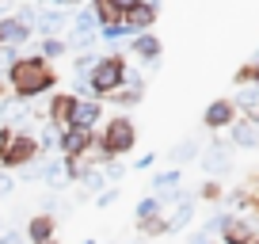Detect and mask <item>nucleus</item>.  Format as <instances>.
Returning <instances> with one entry per match:
<instances>
[{"label": "nucleus", "instance_id": "obj_1", "mask_svg": "<svg viewBox=\"0 0 259 244\" xmlns=\"http://www.w3.org/2000/svg\"><path fill=\"white\" fill-rule=\"evenodd\" d=\"M4 84H8V92H12L16 99L31 103V99L50 96V92H54L57 73H54V65H50L46 57L31 54V57H16V61L4 69Z\"/></svg>", "mask_w": 259, "mask_h": 244}, {"label": "nucleus", "instance_id": "obj_2", "mask_svg": "<svg viewBox=\"0 0 259 244\" xmlns=\"http://www.w3.org/2000/svg\"><path fill=\"white\" fill-rule=\"evenodd\" d=\"M134 145H138V122L130 118V114H111V118H103V126H99L96 134V149L103 160H118V156L134 153Z\"/></svg>", "mask_w": 259, "mask_h": 244}, {"label": "nucleus", "instance_id": "obj_3", "mask_svg": "<svg viewBox=\"0 0 259 244\" xmlns=\"http://www.w3.org/2000/svg\"><path fill=\"white\" fill-rule=\"evenodd\" d=\"M126 73H130V65H126V57H122V54L99 57L96 69L88 73V84H92V92H96V99H111L114 92L126 84Z\"/></svg>", "mask_w": 259, "mask_h": 244}, {"label": "nucleus", "instance_id": "obj_4", "mask_svg": "<svg viewBox=\"0 0 259 244\" xmlns=\"http://www.w3.org/2000/svg\"><path fill=\"white\" fill-rule=\"evenodd\" d=\"M34 156H42L38 138L27 130H12V141L0 149V172H19L23 164H31Z\"/></svg>", "mask_w": 259, "mask_h": 244}, {"label": "nucleus", "instance_id": "obj_5", "mask_svg": "<svg viewBox=\"0 0 259 244\" xmlns=\"http://www.w3.org/2000/svg\"><path fill=\"white\" fill-rule=\"evenodd\" d=\"M96 38H99V23H96V16H92V8L84 4V8L73 16V23H69V38H65V46H73L76 54H80V50L96 46Z\"/></svg>", "mask_w": 259, "mask_h": 244}, {"label": "nucleus", "instance_id": "obj_6", "mask_svg": "<svg viewBox=\"0 0 259 244\" xmlns=\"http://www.w3.org/2000/svg\"><path fill=\"white\" fill-rule=\"evenodd\" d=\"M73 114H76V96L73 92H54V96H50V111H46L50 126L69 130V126H73Z\"/></svg>", "mask_w": 259, "mask_h": 244}, {"label": "nucleus", "instance_id": "obj_7", "mask_svg": "<svg viewBox=\"0 0 259 244\" xmlns=\"http://www.w3.org/2000/svg\"><path fill=\"white\" fill-rule=\"evenodd\" d=\"M23 240L27 244H50L57 240V214H31L23 225Z\"/></svg>", "mask_w": 259, "mask_h": 244}, {"label": "nucleus", "instance_id": "obj_8", "mask_svg": "<svg viewBox=\"0 0 259 244\" xmlns=\"http://www.w3.org/2000/svg\"><path fill=\"white\" fill-rule=\"evenodd\" d=\"M156 16H160V0H141L138 8L122 12V23L130 27V34H141V31H149V27L156 23Z\"/></svg>", "mask_w": 259, "mask_h": 244}, {"label": "nucleus", "instance_id": "obj_9", "mask_svg": "<svg viewBox=\"0 0 259 244\" xmlns=\"http://www.w3.org/2000/svg\"><path fill=\"white\" fill-rule=\"evenodd\" d=\"M130 54L141 57V61H149V65H160V54H164V42L156 38L153 31H141V34H130Z\"/></svg>", "mask_w": 259, "mask_h": 244}, {"label": "nucleus", "instance_id": "obj_10", "mask_svg": "<svg viewBox=\"0 0 259 244\" xmlns=\"http://www.w3.org/2000/svg\"><path fill=\"white\" fill-rule=\"evenodd\" d=\"M92 145H96V134L76 130V126L61 130V138H57V149H61V156H84V153H92Z\"/></svg>", "mask_w": 259, "mask_h": 244}, {"label": "nucleus", "instance_id": "obj_11", "mask_svg": "<svg viewBox=\"0 0 259 244\" xmlns=\"http://www.w3.org/2000/svg\"><path fill=\"white\" fill-rule=\"evenodd\" d=\"M73 126H76V130H88V134H96L99 126H103V99H76Z\"/></svg>", "mask_w": 259, "mask_h": 244}, {"label": "nucleus", "instance_id": "obj_12", "mask_svg": "<svg viewBox=\"0 0 259 244\" xmlns=\"http://www.w3.org/2000/svg\"><path fill=\"white\" fill-rule=\"evenodd\" d=\"M73 23V16L69 12H61V8H54V12H38V19H34V31L42 34V38H61V31Z\"/></svg>", "mask_w": 259, "mask_h": 244}, {"label": "nucleus", "instance_id": "obj_13", "mask_svg": "<svg viewBox=\"0 0 259 244\" xmlns=\"http://www.w3.org/2000/svg\"><path fill=\"white\" fill-rule=\"evenodd\" d=\"M202 122L210 126V130H225V126H233V122H236V107H233V99H213V103L206 107Z\"/></svg>", "mask_w": 259, "mask_h": 244}, {"label": "nucleus", "instance_id": "obj_14", "mask_svg": "<svg viewBox=\"0 0 259 244\" xmlns=\"http://www.w3.org/2000/svg\"><path fill=\"white\" fill-rule=\"evenodd\" d=\"M31 27H27V23H19V19H16V12H12V16H4V19H0V46H23V42L27 38H31Z\"/></svg>", "mask_w": 259, "mask_h": 244}, {"label": "nucleus", "instance_id": "obj_15", "mask_svg": "<svg viewBox=\"0 0 259 244\" xmlns=\"http://www.w3.org/2000/svg\"><path fill=\"white\" fill-rule=\"evenodd\" d=\"M141 99H145V80H141V76H130V73H126V84H122V88L111 96V103H122V107H138Z\"/></svg>", "mask_w": 259, "mask_h": 244}, {"label": "nucleus", "instance_id": "obj_16", "mask_svg": "<svg viewBox=\"0 0 259 244\" xmlns=\"http://www.w3.org/2000/svg\"><path fill=\"white\" fill-rule=\"evenodd\" d=\"M153 195L160 198V202H168V198H179V168L156 172V176H153Z\"/></svg>", "mask_w": 259, "mask_h": 244}, {"label": "nucleus", "instance_id": "obj_17", "mask_svg": "<svg viewBox=\"0 0 259 244\" xmlns=\"http://www.w3.org/2000/svg\"><path fill=\"white\" fill-rule=\"evenodd\" d=\"M221 240H225V244H251V225H248L244 218H229V214H225Z\"/></svg>", "mask_w": 259, "mask_h": 244}, {"label": "nucleus", "instance_id": "obj_18", "mask_svg": "<svg viewBox=\"0 0 259 244\" xmlns=\"http://www.w3.org/2000/svg\"><path fill=\"white\" fill-rule=\"evenodd\" d=\"M229 164H233V156H229L225 145H210L202 153V168L210 172V176H221V172H229Z\"/></svg>", "mask_w": 259, "mask_h": 244}, {"label": "nucleus", "instance_id": "obj_19", "mask_svg": "<svg viewBox=\"0 0 259 244\" xmlns=\"http://www.w3.org/2000/svg\"><path fill=\"white\" fill-rule=\"evenodd\" d=\"M233 145H240V149H255V145H259V122H251V118L233 122Z\"/></svg>", "mask_w": 259, "mask_h": 244}, {"label": "nucleus", "instance_id": "obj_20", "mask_svg": "<svg viewBox=\"0 0 259 244\" xmlns=\"http://www.w3.org/2000/svg\"><path fill=\"white\" fill-rule=\"evenodd\" d=\"M76 183H80V191H84V195H99V191L107 187V176H103V168L88 164V168L80 172V179H76Z\"/></svg>", "mask_w": 259, "mask_h": 244}, {"label": "nucleus", "instance_id": "obj_21", "mask_svg": "<svg viewBox=\"0 0 259 244\" xmlns=\"http://www.w3.org/2000/svg\"><path fill=\"white\" fill-rule=\"evenodd\" d=\"M191 218H194V202H191V198H183V195H179V206L168 214V218H164V225H168V233H176V229H183Z\"/></svg>", "mask_w": 259, "mask_h": 244}, {"label": "nucleus", "instance_id": "obj_22", "mask_svg": "<svg viewBox=\"0 0 259 244\" xmlns=\"http://www.w3.org/2000/svg\"><path fill=\"white\" fill-rule=\"evenodd\" d=\"M42 183H46L50 191H65V187H69V179H65L61 160H57V156H46V172H42Z\"/></svg>", "mask_w": 259, "mask_h": 244}, {"label": "nucleus", "instance_id": "obj_23", "mask_svg": "<svg viewBox=\"0 0 259 244\" xmlns=\"http://www.w3.org/2000/svg\"><path fill=\"white\" fill-rule=\"evenodd\" d=\"M88 8H92V16H96L99 27H107V23H114V19H122V12L114 8L111 0H88Z\"/></svg>", "mask_w": 259, "mask_h": 244}, {"label": "nucleus", "instance_id": "obj_24", "mask_svg": "<svg viewBox=\"0 0 259 244\" xmlns=\"http://www.w3.org/2000/svg\"><path fill=\"white\" fill-rule=\"evenodd\" d=\"M134 214H138V225H145V221H153V218H160V214H164V202L156 195H149V198H141V202H138V210H134Z\"/></svg>", "mask_w": 259, "mask_h": 244}, {"label": "nucleus", "instance_id": "obj_25", "mask_svg": "<svg viewBox=\"0 0 259 244\" xmlns=\"http://www.w3.org/2000/svg\"><path fill=\"white\" fill-rule=\"evenodd\" d=\"M99 38H103L107 46H114V42H126V38H130V27L122 23V19H114V23L99 27Z\"/></svg>", "mask_w": 259, "mask_h": 244}, {"label": "nucleus", "instance_id": "obj_26", "mask_svg": "<svg viewBox=\"0 0 259 244\" xmlns=\"http://www.w3.org/2000/svg\"><path fill=\"white\" fill-rule=\"evenodd\" d=\"M65 50H69V46H65V38H42L38 42V57H46L50 65H54L57 57H65Z\"/></svg>", "mask_w": 259, "mask_h": 244}, {"label": "nucleus", "instance_id": "obj_27", "mask_svg": "<svg viewBox=\"0 0 259 244\" xmlns=\"http://www.w3.org/2000/svg\"><path fill=\"white\" fill-rule=\"evenodd\" d=\"M96 61H99V54H92V50H80V54H76V61H73V76L88 80V73L96 69Z\"/></svg>", "mask_w": 259, "mask_h": 244}, {"label": "nucleus", "instance_id": "obj_28", "mask_svg": "<svg viewBox=\"0 0 259 244\" xmlns=\"http://www.w3.org/2000/svg\"><path fill=\"white\" fill-rule=\"evenodd\" d=\"M194 153H198V141L194 138H187V141H179V145H171V160L176 164H187V160H194Z\"/></svg>", "mask_w": 259, "mask_h": 244}, {"label": "nucleus", "instance_id": "obj_29", "mask_svg": "<svg viewBox=\"0 0 259 244\" xmlns=\"http://www.w3.org/2000/svg\"><path fill=\"white\" fill-rule=\"evenodd\" d=\"M84 168H88V160H84V156H61V172H65V179H69V183H76Z\"/></svg>", "mask_w": 259, "mask_h": 244}, {"label": "nucleus", "instance_id": "obj_30", "mask_svg": "<svg viewBox=\"0 0 259 244\" xmlns=\"http://www.w3.org/2000/svg\"><path fill=\"white\" fill-rule=\"evenodd\" d=\"M57 138H61V130L46 122V126H42V134H38V149H42V153L50 156V149H57Z\"/></svg>", "mask_w": 259, "mask_h": 244}, {"label": "nucleus", "instance_id": "obj_31", "mask_svg": "<svg viewBox=\"0 0 259 244\" xmlns=\"http://www.w3.org/2000/svg\"><path fill=\"white\" fill-rule=\"evenodd\" d=\"M145 236H160V233H168V225H164V214L160 218H153V221H145V225H138Z\"/></svg>", "mask_w": 259, "mask_h": 244}, {"label": "nucleus", "instance_id": "obj_32", "mask_svg": "<svg viewBox=\"0 0 259 244\" xmlns=\"http://www.w3.org/2000/svg\"><path fill=\"white\" fill-rule=\"evenodd\" d=\"M103 176H107V183H118V179L126 176V168H122L118 160H111V164H103Z\"/></svg>", "mask_w": 259, "mask_h": 244}, {"label": "nucleus", "instance_id": "obj_33", "mask_svg": "<svg viewBox=\"0 0 259 244\" xmlns=\"http://www.w3.org/2000/svg\"><path fill=\"white\" fill-rule=\"evenodd\" d=\"M12 191H16V176H12V172H0V198H8Z\"/></svg>", "mask_w": 259, "mask_h": 244}, {"label": "nucleus", "instance_id": "obj_34", "mask_svg": "<svg viewBox=\"0 0 259 244\" xmlns=\"http://www.w3.org/2000/svg\"><path fill=\"white\" fill-rule=\"evenodd\" d=\"M111 202H118V187H103L96 195V206H111Z\"/></svg>", "mask_w": 259, "mask_h": 244}, {"label": "nucleus", "instance_id": "obj_35", "mask_svg": "<svg viewBox=\"0 0 259 244\" xmlns=\"http://www.w3.org/2000/svg\"><path fill=\"white\" fill-rule=\"evenodd\" d=\"M0 244H27L19 229H0Z\"/></svg>", "mask_w": 259, "mask_h": 244}, {"label": "nucleus", "instance_id": "obj_36", "mask_svg": "<svg viewBox=\"0 0 259 244\" xmlns=\"http://www.w3.org/2000/svg\"><path fill=\"white\" fill-rule=\"evenodd\" d=\"M88 0H54V8H61V12H69V8H84Z\"/></svg>", "mask_w": 259, "mask_h": 244}, {"label": "nucleus", "instance_id": "obj_37", "mask_svg": "<svg viewBox=\"0 0 259 244\" xmlns=\"http://www.w3.org/2000/svg\"><path fill=\"white\" fill-rule=\"evenodd\" d=\"M153 160H156V156H153V153H145V156H138V160H134V168L145 172V168H153Z\"/></svg>", "mask_w": 259, "mask_h": 244}, {"label": "nucleus", "instance_id": "obj_38", "mask_svg": "<svg viewBox=\"0 0 259 244\" xmlns=\"http://www.w3.org/2000/svg\"><path fill=\"white\" fill-rule=\"evenodd\" d=\"M111 4H114V8H118V12H130V8H138L141 0H111Z\"/></svg>", "mask_w": 259, "mask_h": 244}, {"label": "nucleus", "instance_id": "obj_39", "mask_svg": "<svg viewBox=\"0 0 259 244\" xmlns=\"http://www.w3.org/2000/svg\"><path fill=\"white\" fill-rule=\"evenodd\" d=\"M4 96H12V92H8V84H4V80H0V99H4Z\"/></svg>", "mask_w": 259, "mask_h": 244}, {"label": "nucleus", "instance_id": "obj_40", "mask_svg": "<svg viewBox=\"0 0 259 244\" xmlns=\"http://www.w3.org/2000/svg\"><path fill=\"white\" fill-rule=\"evenodd\" d=\"M251 61H255V69H259V50H255V57H251Z\"/></svg>", "mask_w": 259, "mask_h": 244}, {"label": "nucleus", "instance_id": "obj_41", "mask_svg": "<svg viewBox=\"0 0 259 244\" xmlns=\"http://www.w3.org/2000/svg\"><path fill=\"white\" fill-rule=\"evenodd\" d=\"M255 92H259V69H255Z\"/></svg>", "mask_w": 259, "mask_h": 244}, {"label": "nucleus", "instance_id": "obj_42", "mask_svg": "<svg viewBox=\"0 0 259 244\" xmlns=\"http://www.w3.org/2000/svg\"><path fill=\"white\" fill-rule=\"evenodd\" d=\"M23 4H38V0H23Z\"/></svg>", "mask_w": 259, "mask_h": 244}, {"label": "nucleus", "instance_id": "obj_43", "mask_svg": "<svg viewBox=\"0 0 259 244\" xmlns=\"http://www.w3.org/2000/svg\"><path fill=\"white\" fill-rule=\"evenodd\" d=\"M84 244H96V240H84Z\"/></svg>", "mask_w": 259, "mask_h": 244}, {"label": "nucleus", "instance_id": "obj_44", "mask_svg": "<svg viewBox=\"0 0 259 244\" xmlns=\"http://www.w3.org/2000/svg\"><path fill=\"white\" fill-rule=\"evenodd\" d=\"M50 244H57V240H50Z\"/></svg>", "mask_w": 259, "mask_h": 244}]
</instances>
